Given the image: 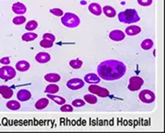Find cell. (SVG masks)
<instances>
[{
  "instance_id": "2",
  "label": "cell",
  "mask_w": 165,
  "mask_h": 133,
  "mask_svg": "<svg viewBox=\"0 0 165 133\" xmlns=\"http://www.w3.org/2000/svg\"><path fill=\"white\" fill-rule=\"evenodd\" d=\"M119 20L121 23L125 24H131L139 21V16L138 12L134 8H127L125 11H122L119 14Z\"/></svg>"
},
{
  "instance_id": "4",
  "label": "cell",
  "mask_w": 165,
  "mask_h": 133,
  "mask_svg": "<svg viewBox=\"0 0 165 133\" xmlns=\"http://www.w3.org/2000/svg\"><path fill=\"white\" fill-rule=\"evenodd\" d=\"M16 70L9 65H6L0 68V79H3L5 81L11 80L16 76Z\"/></svg>"
},
{
  "instance_id": "15",
  "label": "cell",
  "mask_w": 165,
  "mask_h": 133,
  "mask_svg": "<svg viewBox=\"0 0 165 133\" xmlns=\"http://www.w3.org/2000/svg\"><path fill=\"white\" fill-rule=\"evenodd\" d=\"M0 95H2L3 98L8 99L10 97H12V95H13V90L10 88L9 87L1 86L0 87Z\"/></svg>"
},
{
  "instance_id": "24",
  "label": "cell",
  "mask_w": 165,
  "mask_h": 133,
  "mask_svg": "<svg viewBox=\"0 0 165 133\" xmlns=\"http://www.w3.org/2000/svg\"><path fill=\"white\" fill-rule=\"evenodd\" d=\"M59 90H60V87L57 85L50 84V85H49V86L46 87L45 93H47V94H56V93L59 92Z\"/></svg>"
},
{
  "instance_id": "21",
  "label": "cell",
  "mask_w": 165,
  "mask_h": 133,
  "mask_svg": "<svg viewBox=\"0 0 165 133\" xmlns=\"http://www.w3.org/2000/svg\"><path fill=\"white\" fill-rule=\"evenodd\" d=\"M49 105V99L48 98H41L39 99L36 104H35V107L37 109H44L45 107H47Z\"/></svg>"
},
{
  "instance_id": "19",
  "label": "cell",
  "mask_w": 165,
  "mask_h": 133,
  "mask_svg": "<svg viewBox=\"0 0 165 133\" xmlns=\"http://www.w3.org/2000/svg\"><path fill=\"white\" fill-rule=\"evenodd\" d=\"M102 11L104 12V14H105L107 18H114V17H116V15H117L116 10H115L112 6H105L103 7V10H102Z\"/></svg>"
},
{
  "instance_id": "28",
  "label": "cell",
  "mask_w": 165,
  "mask_h": 133,
  "mask_svg": "<svg viewBox=\"0 0 165 133\" xmlns=\"http://www.w3.org/2000/svg\"><path fill=\"white\" fill-rule=\"evenodd\" d=\"M26 30H29V31H31V30H35L37 28H38V22L36 20H30L27 23L26 25Z\"/></svg>"
},
{
  "instance_id": "35",
  "label": "cell",
  "mask_w": 165,
  "mask_h": 133,
  "mask_svg": "<svg viewBox=\"0 0 165 133\" xmlns=\"http://www.w3.org/2000/svg\"><path fill=\"white\" fill-rule=\"evenodd\" d=\"M43 39H46V40H49V41H51V42H54L55 41V36L52 35L51 33H45L43 34Z\"/></svg>"
},
{
  "instance_id": "30",
  "label": "cell",
  "mask_w": 165,
  "mask_h": 133,
  "mask_svg": "<svg viewBox=\"0 0 165 133\" xmlns=\"http://www.w3.org/2000/svg\"><path fill=\"white\" fill-rule=\"evenodd\" d=\"M40 45H41L42 48H51L53 46V42L51 41H49V40H46V39H43L40 42Z\"/></svg>"
},
{
  "instance_id": "31",
  "label": "cell",
  "mask_w": 165,
  "mask_h": 133,
  "mask_svg": "<svg viewBox=\"0 0 165 133\" xmlns=\"http://www.w3.org/2000/svg\"><path fill=\"white\" fill-rule=\"evenodd\" d=\"M85 105V101L82 100V99H74L72 102V106L75 107H83Z\"/></svg>"
},
{
  "instance_id": "12",
  "label": "cell",
  "mask_w": 165,
  "mask_h": 133,
  "mask_svg": "<svg viewBox=\"0 0 165 133\" xmlns=\"http://www.w3.org/2000/svg\"><path fill=\"white\" fill-rule=\"evenodd\" d=\"M88 9L95 16H100L102 14V7L97 3H91L88 6Z\"/></svg>"
},
{
  "instance_id": "25",
  "label": "cell",
  "mask_w": 165,
  "mask_h": 133,
  "mask_svg": "<svg viewBox=\"0 0 165 133\" xmlns=\"http://www.w3.org/2000/svg\"><path fill=\"white\" fill-rule=\"evenodd\" d=\"M141 48L143 49V50H150V49H151L152 47H153V42L151 40V39H146V40H144L142 42H141Z\"/></svg>"
},
{
  "instance_id": "16",
  "label": "cell",
  "mask_w": 165,
  "mask_h": 133,
  "mask_svg": "<svg viewBox=\"0 0 165 133\" xmlns=\"http://www.w3.org/2000/svg\"><path fill=\"white\" fill-rule=\"evenodd\" d=\"M30 64L27 61H19L16 63V69L19 72H26L30 69Z\"/></svg>"
},
{
  "instance_id": "5",
  "label": "cell",
  "mask_w": 165,
  "mask_h": 133,
  "mask_svg": "<svg viewBox=\"0 0 165 133\" xmlns=\"http://www.w3.org/2000/svg\"><path fill=\"white\" fill-rule=\"evenodd\" d=\"M143 84H144V81L142 78H140L139 76H132L129 79V84H128L127 88L129 91L135 92L141 88Z\"/></svg>"
},
{
  "instance_id": "6",
  "label": "cell",
  "mask_w": 165,
  "mask_h": 133,
  "mask_svg": "<svg viewBox=\"0 0 165 133\" xmlns=\"http://www.w3.org/2000/svg\"><path fill=\"white\" fill-rule=\"evenodd\" d=\"M139 99L145 104H151V103L154 102V100H155V94L152 91L148 90V89L142 90L139 93Z\"/></svg>"
},
{
  "instance_id": "26",
  "label": "cell",
  "mask_w": 165,
  "mask_h": 133,
  "mask_svg": "<svg viewBox=\"0 0 165 133\" xmlns=\"http://www.w3.org/2000/svg\"><path fill=\"white\" fill-rule=\"evenodd\" d=\"M83 98H84L85 102H87L89 104H92V105H94V104H95L97 102V97L94 94H92V95H85L83 96Z\"/></svg>"
},
{
  "instance_id": "33",
  "label": "cell",
  "mask_w": 165,
  "mask_h": 133,
  "mask_svg": "<svg viewBox=\"0 0 165 133\" xmlns=\"http://www.w3.org/2000/svg\"><path fill=\"white\" fill-rule=\"evenodd\" d=\"M61 111L62 112H72L73 111V106L68 104H63L61 107Z\"/></svg>"
},
{
  "instance_id": "29",
  "label": "cell",
  "mask_w": 165,
  "mask_h": 133,
  "mask_svg": "<svg viewBox=\"0 0 165 133\" xmlns=\"http://www.w3.org/2000/svg\"><path fill=\"white\" fill-rule=\"evenodd\" d=\"M12 21L15 25H21L26 22V18L24 16H18V17H15Z\"/></svg>"
},
{
  "instance_id": "32",
  "label": "cell",
  "mask_w": 165,
  "mask_h": 133,
  "mask_svg": "<svg viewBox=\"0 0 165 133\" xmlns=\"http://www.w3.org/2000/svg\"><path fill=\"white\" fill-rule=\"evenodd\" d=\"M50 12L51 14H53L54 16L56 17H61V16H63V11L61 9V8H51L50 10Z\"/></svg>"
},
{
  "instance_id": "34",
  "label": "cell",
  "mask_w": 165,
  "mask_h": 133,
  "mask_svg": "<svg viewBox=\"0 0 165 133\" xmlns=\"http://www.w3.org/2000/svg\"><path fill=\"white\" fill-rule=\"evenodd\" d=\"M138 3L143 6H149L152 4V0H138Z\"/></svg>"
},
{
  "instance_id": "20",
  "label": "cell",
  "mask_w": 165,
  "mask_h": 133,
  "mask_svg": "<svg viewBox=\"0 0 165 133\" xmlns=\"http://www.w3.org/2000/svg\"><path fill=\"white\" fill-rule=\"evenodd\" d=\"M47 96L50 99H51L52 101H54L57 105H63L66 102L65 98H63L62 96H59V95H54V94H48Z\"/></svg>"
},
{
  "instance_id": "14",
  "label": "cell",
  "mask_w": 165,
  "mask_h": 133,
  "mask_svg": "<svg viewBox=\"0 0 165 133\" xmlns=\"http://www.w3.org/2000/svg\"><path fill=\"white\" fill-rule=\"evenodd\" d=\"M35 60H36V62H38L40 63H46V62H50V55L48 52H39L35 56Z\"/></svg>"
},
{
  "instance_id": "17",
  "label": "cell",
  "mask_w": 165,
  "mask_h": 133,
  "mask_svg": "<svg viewBox=\"0 0 165 133\" xmlns=\"http://www.w3.org/2000/svg\"><path fill=\"white\" fill-rule=\"evenodd\" d=\"M141 31V29L139 27V26H136V25H132V26H129L126 29V34L128 35V36H135L139 33H140Z\"/></svg>"
},
{
  "instance_id": "27",
  "label": "cell",
  "mask_w": 165,
  "mask_h": 133,
  "mask_svg": "<svg viewBox=\"0 0 165 133\" xmlns=\"http://www.w3.org/2000/svg\"><path fill=\"white\" fill-rule=\"evenodd\" d=\"M69 64H70V66H71L72 68H74V69H80V68L82 67V62L81 60H79V59H75V60L70 61Z\"/></svg>"
},
{
  "instance_id": "10",
  "label": "cell",
  "mask_w": 165,
  "mask_h": 133,
  "mask_svg": "<svg viewBox=\"0 0 165 133\" xmlns=\"http://www.w3.org/2000/svg\"><path fill=\"white\" fill-rule=\"evenodd\" d=\"M12 11L15 14L18 15H23L27 12V7L24 4L20 3V2H17L15 4H13L12 6Z\"/></svg>"
},
{
  "instance_id": "36",
  "label": "cell",
  "mask_w": 165,
  "mask_h": 133,
  "mask_svg": "<svg viewBox=\"0 0 165 133\" xmlns=\"http://www.w3.org/2000/svg\"><path fill=\"white\" fill-rule=\"evenodd\" d=\"M0 63L5 64V65H8L10 63V59L9 57H3L0 59Z\"/></svg>"
},
{
  "instance_id": "7",
  "label": "cell",
  "mask_w": 165,
  "mask_h": 133,
  "mask_svg": "<svg viewBox=\"0 0 165 133\" xmlns=\"http://www.w3.org/2000/svg\"><path fill=\"white\" fill-rule=\"evenodd\" d=\"M89 92L95 95H98L100 97H107L109 95V91L107 89L104 88V87H101L99 86H96L95 84L94 85H91L89 87Z\"/></svg>"
},
{
  "instance_id": "23",
  "label": "cell",
  "mask_w": 165,
  "mask_h": 133,
  "mask_svg": "<svg viewBox=\"0 0 165 133\" xmlns=\"http://www.w3.org/2000/svg\"><path fill=\"white\" fill-rule=\"evenodd\" d=\"M6 107L10 110H18L20 108V104L18 101L16 100H10L6 103Z\"/></svg>"
},
{
  "instance_id": "3",
  "label": "cell",
  "mask_w": 165,
  "mask_h": 133,
  "mask_svg": "<svg viewBox=\"0 0 165 133\" xmlns=\"http://www.w3.org/2000/svg\"><path fill=\"white\" fill-rule=\"evenodd\" d=\"M62 23L67 28H76L80 25V18L75 14L68 12L62 17Z\"/></svg>"
},
{
  "instance_id": "18",
  "label": "cell",
  "mask_w": 165,
  "mask_h": 133,
  "mask_svg": "<svg viewBox=\"0 0 165 133\" xmlns=\"http://www.w3.org/2000/svg\"><path fill=\"white\" fill-rule=\"evenodd\" d=\"M44 79L49 83H57L61 80V76L58 74H47Z\"/></svg>"
},
{
  "instance_id": "1",
  "label": "cell",
  "mask_w": 165,
  "mask_h": 133,
  "mask_svg": "<svg viewBox=\"0 0 165 133\" xmlns=\"http://www.w3.org/2000/svg\"><path fill=\"white\" fill-rule=\"evenodd\" d=\"M127 67L118 60H107L101 62L97 67V74L100 78L107 81H115L123 77Z\"/></svg>"
},
{
  "instance_id": "8",
  "label": "cell",
  "mask_w": 165,
  "mask_h": 133,
  "mask_svg": "<svg viewBox=\"0 0 165 133\" xmlns=\"http://www.w3.org/2000/svg\"><path fill=\"white\" fill-rule=\"evenodd\" d=\"M84 86V82L80 78H73L67 82V87L71 90H79Z\"/></svg>"
},
{
  "instance_id": "13",
  "label": "cell",
  "mask_w": 165,
  "mask_h": 133,
  "mask_svg": "<svg viewBox=\"0 0 165 133\" xmlns=\"http://www.w3.org/2000/svg\"><path fill=\"white\" fill-rule=\"evenodd\" d=\"M84 82L91 85L98 84L100 82V77L95 74H88L84 76Z\"/></svg>"
},
{
  "instance_id": "22",
  "label": "cell",
  "mask_w": 165,
  "mask_h": 133,
  "mask_svg": "<svg viewBox=\"0 0 165 133\" xmlns=\"http://www.w3.org/2000/svg\"><path fill=\"white\" fill-rule=\"evenodd\" d=\"M38 38V35L34 32H27L22 35V41L24 42H32Z\"/></svg>"
},
{
  "instance_id": "9",
  "label": "cell",
  "mask_w": 165,
  "mask_h": 133,
  "mask_svg": "<svg viewBox=\"0 0 165 133\" xmlns=\"http://www.w3.org/2000/svg\"><path fill=\"white\" fill-rule=\"evenodd\" d=\"M109 38H110V40H112L114 42H121L125 39V33L122 30H115L109 33Z\"/></svg>"
},
{
  "instance_id": "11",
  "label": "cell",
  "mask_w": 165,
  "mask_h": 133,
  "mask_svg": "<svg viewBox=\"0 0 165 133\" xmlns=\"http://www.w3.org/2000/svg\"><path fill=\"white\" fill-rule=\"evenodd\" d=\"M17 97L19 101L25 102V101H28L31 98V93L29 90L22 89V90H19L17 93Z\"/></svg>"
}]
</instances>
